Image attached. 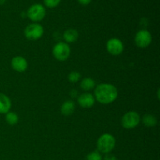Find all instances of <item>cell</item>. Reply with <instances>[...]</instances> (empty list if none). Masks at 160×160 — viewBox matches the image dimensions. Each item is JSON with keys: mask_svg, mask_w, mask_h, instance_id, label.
<instances>
[{"mask_svg": "<svg viewBox=\"0 0 160 160\" xmlns=\"http://www.w3.org/2000/svg\"><path fill=\"white\" fill-rule=\"evenodd\" d=\"M117 96V88L111 84H100L95 89V98L102 104L113 102Z\"/></svg>", "mask_w": 160, "mask_h": 160, "instance_id": "6da1fadb", "label": "cell"}, {"mask_svg": "<svg viewBox=\"0 0 160 160\" xmlns=\"http://www.w3.org/2000/svg\"><path fill=\"white\" fill-rule=\"evenodd\" d=\"M116 145V139L112 134H104L97 141V148L98 151L105 154H109L113 150Z\"/></svg>", "mask_w": 160, "mask_h": 160, "instance_id": "7a4b0ae2", "label": "cell"}, {"mask_svg": "<svg viewBox=\"0 0 160 160\" xmlns=\"http://www.w3.org/2000/svg\"><path fill=\"white\" fill-rule=\"evenodd\" d=\"M44 34L43 27L38 23H31L24 30V35L28 40L36 41L40 39Z\"/></svg>", "mask_w": 160, "mask_h": 160, "instance_id": "3957f363", "label": "cell"}, {"mask_svg": "<svg viewBox=\"0 0 160 160\" xmlns=\"http://www.w3.org/2000/svg\"><path fill=\"white\" fill-rule=\"evenodd\" d=\"M141 117L135 111H130L125 113L122 117V126L126 129H132L139 124Z\"/></svg>", "mask_w": 160, "mask_h": 160, "instance_id": "277c9868", "label": "cell"}, {"mask_svg": "<svg viewBox=\"0 0 160 160\" xmlns=\"http://www.w3.org/2000/svg\"><path fill=\"white\" fill-rule=\"evenodd\" d=\"M46 14L45 8L42 4L36 3L29 7L28 10V17L30 20L34 22H38L43 20Z\"/></svg>", "mask_w": 160, "mask_h": 160, "instance_id": "5b68a950", "label": "cell"}, {"mask_svg": "<svg viewBox=\"0 0 160 160\" xmlns=\"http://www.w3.org/2000/svg\"><path fill=\"white\" fill-rule=\"evenodd\" d=\"M54 57L59 61H65L70 55V48L65 42H59L52 48Z\"/></svg>", "mask_w": 160, "mask_h": 160, "instance_id": "8992f818", "label": "cell"}, {"mask_svg": "<svg viewBox=\"0 0 160 160\" xmlns=\"http://www.w3.org/2000/svg\"><path fill=\"white\" fill-rule=\"evenodd\" d=\"M152 34L147 30H141L138 31L134 38V42L139 48H147L152 42Z\"/></svg>", "mask_w": 160, "mask_h": 160, "instance_id": "52a82bcc", "label": "cell"}, {"mask_svg": "<svg viewBox=\"0 0 160 160\" xmlns=\"http://www.w3.org/2000/svg\"><path fill=\"white\" fill-rule=\"evenodd\" d=\"M123 44L120 39L118 38H111L106 43V49L108 52L110 53L112 56H119L121 54L123 51Z\"/></svg>", "mask_w": 160, "mask_h": 160, "instance_id": "ba28073f", "label": "cell"}, {"mask_svg": "<svg viewBox=\"0 0 160 160\" xmlns=\"http://www.w3.org/2000/svg\"><path fill=\"white\" fill-rule=\"evenodd\" d=\"M11 66L17 72H24L28 69V64L26 59L22 56H15L11 61Z\"/></svg>", "mask_w": 160, "mask_h": 160, "instance_id": "9c48e42d", "label": "cell"}, {"mask_svg": "<svg viewBox=\"0 0 160 160\" xmlns=\"http://www.w3.org/2000/svg\"><path fill=\"white\" fill-rule=\"evenodd\" d=\"M78 102L82 108H91L95 104V98L92 94L83 93L78 98Z\"/></svg>", "mask_w": 160, "mask_h": 160, "instance_id": "30bf717a", "label": "cell"}, {"mask_svg": "<svg viewBox=\"0 0 160 160\" xmlns=\"http://www.w3.org/2000/svg\"><path fill=\"white\" fill-rule=\"evenodd\" d=\"M11 109V101L7 95L0 93V113L6 114Z\"/></svg>", "mask_w": 160, "mask_h": 160, "instance_id": "8fae6325", "label": "cell"}, {"mask_svg": "<svg viewBox=\"0 0 160 160\" xmlns=\"http://www.w3.org/2000/svg\"><path fill=\"white\" fill-rule=\"evenodd\" d=\"M75 110V103L72 100H67L64 102L61 106V113L64 116H70L73 113Z\"/></svg>", "mask_w": 160, "mask_h": 160, "instance_id": "7c38bea8", "label": "cell"}, {"mask_svg": "<svg viewBox=\"0 0 160 160\" xmlns=\"http://www.w3.org/2000/svg\"><path fill=\"white\" fill-rule=\"evenodd\" d=\"M79 37L78 31L75 29H68L63 33V38L67 43H73L76 42Z\"/></svg>", "mask_w": 160, "mask_h": 160, "instance_id": "4fadbf2b", "label": "cell"}, {"mask_svg": "<svg viewBox=\"0 0 160 160\" xmlns=\"http://www.w3.org/2000/svg\"><path fill=\"white\" fill-rule=\"evenodd\" d=\"M142 121H143L144 125L145 127H148V128L155 127L157 124V119L155 116L152 115V114H146V115L144 116Z\"/></svg>", "mask_w": 160, "mask_h": 160, "instance_id": "5bb4252c", "label": "cell"}, {"mask_svg": "<svg viewBox=\"0 0 160 160\" xmlns=\"http://www.w3.org/2000/svg\"><path fill=\"white\" fill-rule=\"evenodd\" d=\"M81 87L84 91H90L95 87V81L92 78H87L81 81Z\"/></svg>", "mask_w": 160, "mask_h": 160, "instance_id": "9a60e30c", "label": "cell"}, {"mask_svg": "<svg viewBox=\"0 0 160 160\" xmlns=\"http://www.w3.org/2000/svg\"><path fill=\"white\" fill-rule=\"evenodd\" d=\"M6 120L8 124L11 125V126H13V125H16L18 123V115L13 112H8L6 115Z\"/></svg>", "mask_w": 160, "mask_h": 160, "instance_id": "2e32d148", "label": "cell"}, {"mask_svg": "<svg viewBox=\"0 0 160 160\" xmlns=\"http://www.w3.org/2000/svg\"><path fill=\"white\" fill-rule=\"evenodd\" d=\"M86 160H102V156L100 154L99 152L94 151L88 155Z\"/></svg>", "mask_w": 160, "mask_h": 160, "instance_id": "e0dca14e", "label": "cell"}, {"mask_svg": "<svg viewBox=\"0 0 160 160\" xmlns=\"http://www.w3.org/2000/svg\"><path fill=\"white\" fill-rule=\"evenodd\" d=\"M81 78V74H80L79 72L78 71H72L69 73L68 76V80L70 81V82L71 83H76Z\"/></svg>", "mask_w": 160, "mask_h": 160, "instance_id": "ac0fdd59", "label": "cell"}, {"mask_svg": "<svg viewBox=\"0 0 160 160\" xmlns=\"http://www.w3.org/2000/svg\"><path fill=\"white\" fill-rule=\"evenodd\" d=\"M61 0H44V3L48 8L56 7L60 3Z\"/></svg>", "mask_w": 160, "mask_h": 160, "instance_id": "d6986e66", "label": "cell"}, {"mask_svg": "<svg viewBox=\"0 0 160 160\" xmlns=\"http://www.w3.org/2000/svg\"><path fill=\"white\" fill-rule=\"evenodd\" d=\"M103 160H117V158L114 155L112 154H106Z\"/></svg>", "mask_w": 160, "mask_h": 160, "instance_id": "ffe728a7", "label": "cell"}, {"mask_svg": "<svg viewBox=\"0 0 160 160\" xmlns=\"http://www.w3.org/2000/svg\"><path fill=\"white\" fill-rule=\"evenodd\" d=\"M78 2L83 6H87L92 2V0H78Z\"/></svg>", "mask_w": 160, "mask_h": 160, "instance_id": "44dd1931", "label": "cell"}]
</instances>
